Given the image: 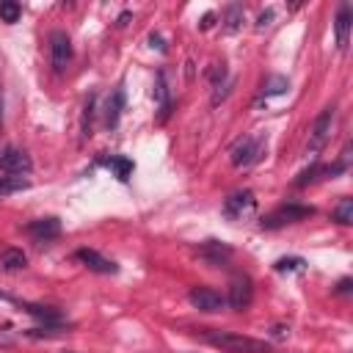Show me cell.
Segmentation results:
<instances>
[{
    "instance_id": "obj_1",
    "label": "cell",
    "mask_w": 353,
    "mask_h": 353,
    "mask_svg": "<svg viewBox=\"0 0 353 353\" xmlns=\"http://www.w3.org/2000/svg\"><path fill=\"white\" fill-rule=\"evenodd\" d=\"M201 339H207L212 347L229 350V353H270V345L256 336H245L240 331H221V328H204Z\"/></svg>"
},
{
    "instance_id": "obj_2",
    "label": "cell",
    "mask_w": 353,
    "mask_h": 353,
    "mask_svg": "<svg viewBox=\"0 0 353 353\" xmlns=\"http://www.w3.org/2000/svg\"><path fill=\"white\" fill-rule=\"evenodd\" d=\"M265 146H268V138L265 135H245L240 138L234 146H232V165L237 168H245V165H254L262 154H265Z\"/></svg>"
},
{
    "instance_id": "obj_3",
    "label": "cell",
    "mask_w": 353,
    "mask_h": 353,
    "mask_svg": "<svg viewBox=\"0 0 353 353\" xmlns=\"http://www.w3.org/2000/svg\"><path fill=\"white\" fill-rule=\"evenodd\" d=\"M309 215H314V207L290 201V204H281L279 210H273L270 215H265L262 218V229H279V226H287V223H298V221H303Z\"/></svg>"
},
{
    "instance_id": "obj_4",
    "label": "cell",
    "mask_w": 353,
    "mask_h": 353,
    "mask_svg": "<svg viewBox=\"0 0 353 353\" xmlns=\"http://www.w3.org/2000/svg\"><path fill=\"white\" fill-rule=\"evenodd\" d=\"M251 298H254V281H251V276L237 273V276L229 281V295H226V303H229L232 309L243 312V309H248Z\"/></svg>"
},
{
    "instance_id": "obj_5",
    "label": "cell",
    "mask_w": 353,
    "mask_h": 353,
    "mask_svg": "<svg viewBox=\"0 0 353 353\" xmlns=\"http://www.w3.org/2000/svg\"><path fill=\"white\" fill-rule=\"evenodd\" d=\"M50 61L55 72H63L72 61V41L63 30H52L50 33Z\"/></svg>"
},
{
    "instance_id": "obj_6",
    "label": "cell",
    "mask_w": 353,
    "mask_h": 353,
    "mask_svg": "<svg viewBox=\"0 0 353 353\" xmlns=\"http://www.w3.org/2000/svg\"><path fill=\"white\" fill-rule=\"evenodd\" d=\"M188 301L201 312H221L226 306V298L212 287H193L188 292Z\"/></svg>"
},
{
    "instance_id": "obj_7",
    "label": "cell",
    "mask_w": 353,
    "mask_h": 353,
    "mask_svg": "<svg viewBox=\"0 0 353 353\" xmlns=\"http://www.w3.org/2000/svg\"><path fill=\"white\" fill-rule=\"evenodd\" d=\"M0 168H3L6 174H11V176L28 174V171H30V157H28V152H22V149H17V146H6V149L0 152Z\"/></svg>"
},
{
    "instance_id": "obj_8",
    "label": "cell",
    "mask_w": 353,
    "mask_h": 353,
    "mask_svg": "<svg viewBox=\"0 0 353 353\" xmlns=\"http://www.w3.org/2000/svg\"><path fill=\"white\" fill-rule=\"evenodd\" d=\"M74 259L83 262V265H85L88 270H94V273H116V270H119L113 259L102 256V254L94 251V248H77V251H74Z\"/></svg>"
},
{
    "instance_id": "obj_9",
    "label": "cell",
    "mask_w": 353,
    "mask_h": 353,
    "mask_svg": "<svg viewBox=\"0 0 353 353\" xmlns=\"http://www.w3.org/2000/svg\"><path fill=\"white\" fill-rule=\"evenodd\" d=\"M331 124H334V108H325L317 119H314V124H312V138H309V149H323L325 146V141H328V135H331Z\"/></svg>"
},
{
    "instance_id": "obj_10",
    "label": "cell",
    "mask_w": 353,
    "mask_h": 353,
    "mask_svg": "<svg viewBox=\"0 0 353 353\" xmlns=\"http://www.w3.org/2000/svg\"><path fill=\"white\" fill-rule=\"evenodd\" d=\"M25 232H28L36 243H47V240H52V237L61 234V221H58V218H36V221H30V223L25 226Z\"/></svg>"
},
{
    "instance_id": "obj_11",
    "label": "cell",
    "mask_w": 353,
    "mask_h": 353,
    "mask_svg": "<svg viewBox=\"0 0 353 353\" xmlns=\"http://www.w3.org/2000/svg\"><path fill=\"white\" fill-rule=\"evenodd\" d=\"M254 210V193L251 190H237V193H232L229 199H226V204H223V212L229 215V218H243L245 212H251Z\"/></svg>"
},
{
    "instance_id": "obj_12",
    "label": "cell",
    "mask_w": 353,
    "mask_h": 353,
    "mask_svg": "<svg viewBox=\"0 0 353 353\" xmlns=\"http://www.w3.org/2000/svg\"><path fill=\"white\" fill-rule=\"evenodd\" d=\"M121 110H124V88L119 85V88H116V91L108 97V105H105V124H108L110 130L119 124Z\"/></svg>"
},
{
    "instance_id": "obj_13",
    "label": "cell",
    "mask_w": 353,
    "mask_h": 353,
    "mask_svg": "<svg viewBox=\"0 0 353 353\" xmlns=\"http://www.w3.org/2000/svg\"><path fill=\"white\" fill-rule=\"evenodd\" d=\"M350 22H353V11L347 3L339 6V14H336V47L345 50L347 47V33H350Z\"/></svg>"
},
{
    "instance_id": "obj_14",
    "label": "cell",
    "mask_w": 353,
    "mask_h": 353,
    "mask_svg": "<svg viewBox=\"0 0 353 353\" xmlns=\"http://www.w3.org/2000/svg\"><path fill=\"white\" fill-rule=\"evenodd\" d=\"M201 254H204L212 265H223V259L232 254V248H229V245H223V243H218V240H210V243L201 248Z\"/></svg>"
},
{
    "instance_id": "obj_15",
    "label": "cell",
    "mask_w": 353,
    "mask_h": 353,
    "mask_svg": "<svg viewBox=\"0 0 353 353\" xmlns=\"http://www.w3.org/2000/svg\"><path fill=\"white\" fill-rule=\"evenodd\" d=\"M0 265H3L6 270H22V268L28 265V256H25L19 248H6V251L0 254Z\"/></svg>"
},
{
    "instance_id": "obj_16",
    "label": "cell",
    "mask_w": 353,
    "mask_h": 353,
    "mask_svg": "<svg viewBox=\"0 0 353 353\" xmlns=\"http://www.w3.org/2000/svg\"><path fill=\"white\" fill-rule=\"evenodd\" d=\"M33 317H39V320H44V325H58L61 323V312H55V309H50V306H25Z\"/></svg>"
},
{
    "instance_id": "obj_17",
    "label": "cell",
    "mask_w": 353,
    "mask_h": 353,
    "mask_svg": "<svg viewBox=\"0 0 353 353\" xmlns=\"http://www.w3.org/2000/svg\"><path fill=\"white\" fill-rule=\"evenodd\" d=\"M108 168H113V174L124 182V179H130V174H132V160H127V157H110L108 160Z\"/></svg>"
},
{
    "instance_id": "obj_18",
    "label": "cell",
    "mask_w": 353,
    "mask_h": 353,
    "mask_svg": "<svg viewBox=\"0 0 353 353\" xmlns=\"http://www.w3.org/2000/svg\"><path fill=\"white\" fill-rule=\"evenodd\" d=\"M94 105H97V97L91 94L83 105V121H80V130H83V138L91 135V121H94Z\"/></svg>"
},
{
    "instance_id": "obj_19",
    "label": "cell",
    "mask_w": 353,
    "mask_h": 353,
    "mask_svg": "<svg viewBox=\"0 0 353 353\" xmlns=\"http://www.w3.org/2000/svg\"><path fill=\"white\" fill-rule=\"evenodd\" d=\"M334 221L342 223V226H347V223L353 221V199H342V201L336 204V210H334Z\"/></svg>"
},
{
    "instance_id": "obj_20",
    "label": "cell",
    "mask_w": 353,
    "mask_h": 353,
    "mask_svg": "<svg viewBox=\"0 0 353 353\" xmlns=\"http://www.w3.org/2000/svg\"><path fill=\"white\" fill-rule=\"evenodd\" d=\"M19 14H22V6L19 3H14V0H3L0 3V19L3 22H17Z\"/></svg>"
},
{
    "instance_id": "obj_21",
    "label": "cell",
    "mask_w": 353,
    "mask_h": 353,
    "mask_svg": "<svg viewBox=\"0 0 353 353\" xmlns=\"http://www.w3.org/2000/svg\"><path fill=\"white\" fill-rule=\"evenodd\" d=\"M22 188H28V179H22V176H0V196H6V193H14V190H22Z\"/></svg>"
},
{
    "instance_id": "obj_22",
    "label": "cell",
    "mask_w": 353,
    "mask_h": 353,
    "mask_svg": "<svg viewBox=\"0 0 353 353\" xmlns=\"http://www.w3.org/2000/svg\"><path fill=\"white\" fill-rule=\"evenodd\" d=\"M207 77H210L212 88H221V83L226 80V63H212V66L207 69Z\"/></svg>"
},
{
    "instance_id": "obj_23",
    "label": "cell",
    "mask_w": 353,
    "mask_h": 353,
    "mask_svg": "<svg viewBox=\"0 0 353 353\" xmlns=\"http://www.w3.org/2000/svg\"><path fill=\"white\" fill-rule=\"evenodd\" d=\"M290 88V83L284 80V77H270L268 83H265V97H276V94H284Z\"/></svg>"
},
{
    "instance_id": "obj_24",
    "label": "cell",
    "mask_w": 353,
    "mask_h": 353,
    "mask_svg": "<svg viewBox=\"0 0 353 353\" xmlns=\"http://www.w3.org/2000/svg\"><path fill=\"white\" fill-rule=\"evenodd\" d=\"M303 268V259L301 256H284L276 262V270L279 273H290V270H301Z\"/></svg>"
},
{
    "instance_id": "obj_25",
    "label": "cell",
    "mask_w": 353,
    "mask_h": 353,
    "mask_svg": "<svg viewBox=\"0 0 353 353\" xmlns=\"http://www.w3.org/2000/svg\"><path fill=\"white\" fill-rule=\"evenodd\" d=\"M240 19H243V8L240 6H229V11H226V28L234 30L240 25Z\"/></svg>"
},
{
    "instance_id": "obj_26",
    "label": "cell",
    "mask_w": 353,
    "mask_h": 353,
    "mask_svg": "<svg viewBox=\"0 0 353 353\" xmlns=\"http://www.w3.org/2000/svg\"><path fill=\"white\" fill-rule=\"evenodd\" d=\"M336 292H339V295H347V292H350V279H342V281L336 284Z\"/></svg>"
},
{
    "instance_id": "obj_27",
    "label": "cell",
    "mask_w": 353,
    "mask_h": 353,
    "mask_svg": "<svg viewBox=\"0 0 353 353\" xmlns=\"http://www.w3.org/2000/svg\"><path fill=\"white\" fill-rule=\"evenodd\" d=\"M270 17H273V11H265V14H259V22H256V28H265Z\"/></svg>"
},
{
    "instance_id": "obj_28",
    "label": "cell",
    "mask_w": 353,
    "mask_h": 353,
    "mask_svg": "<svg viewBox=\"0 0 353 353\" xmlns=\"http://www.w3.org/2000/svg\"><path fill=\"white\" fill-rule=\"evenodd\" d=\"M149 41H152V47L157 44V50H163V39H160V36H154V33H152V36H149Z\"/></svg>"
},
{
    "instance_id": "obj_29",
    "label": "cell",
    "mask_w": 353,
    "mask_h": 353,
    "mask_svg": "<svg viewBox=\"0 0 353 353\" xmlns=\"http://www.w3.org/2000/svg\"><path fill=\"white\" fill-rule=\"evenodd\" d=\"M0 127H3V91H0Z\"/></svg>"
},
{
    "instance_id": "obj_30",
    "label": "cell",
    "mask_w": 353,
    "mask_h": 353,
    "mask_svg": "<svg viewBox=\"0 0 353 353\" xmlns=\"http://www.w3.org/2000/svg\"><path fill=\"white\" fill-rule=\"evenodd\" d=\"M66 353H74V350H66Z\"/></svg>"
}]
</instances>
